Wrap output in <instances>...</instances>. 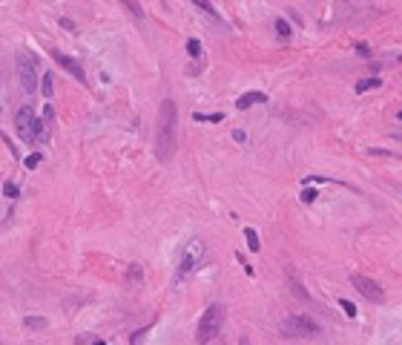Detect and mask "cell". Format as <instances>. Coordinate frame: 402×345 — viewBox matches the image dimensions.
Returning <instances> with one entry per match:
<instances>
[{"instance_id": "obj_1", "label": "cell", "mask_w": 402, "mask_h": 345, "mask_svg": "<svg viewBox=\"0 0 402 345\" xmlns=\"http://www.w3.org/2000/svg\"><path fill=\"white\" fill-rule=\"evenodd\" d=\"M175 127H178V106L172 98L161 101L158 109V130H155V152L161 161H170L175 150Z\"/></svg>"}, {"instance_id": "obj_2", "label": "cell", "mask_w": 402, "mask_h": 345, "mask_svg": "<svg viewBox=\"0 0 402 345\" xmlns=\"http://www.w3.org/2000/svg\"><path fill=\"white\" fill-rule=\"evenodd\" d=\"M221 322H224V308L221 305H210V308L201 314V319H198L196 339L198 342H210V339L221 331Z\"/></svg>"}, {"instance_id": "obj_3", "label": "cell", "mask_w": 402, "mask_h": 345, "mask_svg": "<svg viewBox=\"0 0 402 345\" xmlns=\"http://www.w3.org/2000/svg\"><path fill=\"white\" fill-rule=\"evenodd\" d=\"M282 334L285 336H313L319 334V322L310 317H304V314H293V317H287L285 322H282Z\"/></svg>"}, {"instance_id": "obj_4", "label": "cell", "mask_w": 402, "mask_h": 345, "mask_svg": "<svg viewBox=\"0 0 402 345\" xmlns=\"http://www.w3.org/2000/svg\"><path fill=\"white\" fill-rule=\"evenodd\" d=\"M350 285H353L368 302H382V296H385V291L379 288V282L371 279V276H365V274H350Z\"/></svg>"}, {"instance_id": "obj_5", "label": "cell", "mask_w": 402, "mask_h": 345, "mask_svg": "<svg viewBox=\"0 0 402 345\" xmlns=\"http://www.w3.org/2000/svg\"><path fill=\"white\" fill-rule=\"evenodd\" d=\"M18 78H20V87L26 92H35L37 87V75H35V58L32 55H18Z\"/></svg>"}, {"instance_id": "obj_6", "label": "cell", "mask_w": 402, "mask_h": 345, "mask_svg": "<svg viewBox=\"0 0 402 345\" xmlns=\"http://www.w3.org/2000/svg\"><path fill=\"white\" fill-rule=\"evenodd\" d=\"M35 106L26 104V106H20L18 109V118H15V127H18V135L23 138V141L32 144V127H35Z\"/></svg>"}, {"instance_id": "obj_7", "label": "cell", "mask_w": 402, "mask_h": 345, "mask_svg": "<svg viewBox=\"0 0 402 345\" xmlns=\"http://www.w3.org/2000/svg\"><path fill=\"white\" fill-rule=\"evenodd\" d=\"M201 253H204V245H201V239H193L187 245V250H184V256H181V265H178V274H190L193 267L201 262Z\"/></svg>"}, {"instance_id": "obj_8", "label": "cell", "mask_w": 402, "mask_h": 345, "mask_svg": "<svg viewBox=\"0 0 402 345\" xmlns=\"http://www.w3.org/2000/svg\"><path fill=\"white\" fill-rule=\"evenodd\" d=\"M55 61H58V66H63V69L69 72V75H75L80 84L86 81V72H83V66H80L75 58H69V55H61V52H58V55H55Z\"/></svg>"}, {"instance_id": "obj_9", "label": "cell", "mask_w": 402, "mask_h": 345, "mask_svg": "<svg viewBox=\"0 0 402 345\" xmlns=\"http://www.w3.org/2000/svg\"><path fill=\"white\" fill-rule=\"evenodd\" d=\"M253 104H267V95H264V92H244V95H239V101H236L239 109H250Z\"/></svg>"}, {"instance_id": "obj_10", "label": "cell", "mask_w": 402, "mask_h": 345, "mask_svg": "<svg viewBox=\"0 0 402 345\" xmlns=\"http://www.w3.org/2000/svg\"><path fill=\"white\" fill-rule=\"evenodd\" d=\"M382 87V81L379 78H365V81H356V95L359 92H368V89H379Z\"/></svg>"}, {"instance_id": "obj_11", "label": "cell", "mask_w": 402, "mask_h": 345, "mask_svg": "<svg viewBox=\"0 0 402 345\" xmlns=\"http://www.w3.org/2000/svg\"><path fill=\"white\" fill-rule=\"evenodd\" d=\"M23 325H26L29 331H43V328L49 325V322H46L43 317H26V319H23Z\"/></svg>"}, {"instance_id": "obj_12", "label": "cell", "mask_w": 402, "mask_h": 345, "mask_svg": "<svg viewBox=\"0 0 402 345\" xmlns=\"http://www.w3.org/2000/svg\"><path fill=\"white\" fill-rule=\"evenodd\" d=\"M40 92H43L46 98H52V95H55V75H52V72H46V75H43V84H40Z\"/></svg>"}, {"instance_id": "obj_13", "label": "cell", "mask_w": 402, "mask_h": 345, "mask_svg": "<svg viewBox=\"0 0 402 345\" xmlns=\"http://www.w3.org/2000/svg\"><path fill=\"white\" fill-rule=\"evenodd\" d=\"M244 239H247V248H250V250H261L259 233H256V230H253V227H247V230H244Z\"/></svg>"}, {"instance_id": "obj_14", "label": "cell", "mask_w": 402, "mask_h": 345, "mask_svg": "<svg viewBox=\"0 0 402 345\" xmlns=\"http://www.w3.org/2000/svg\"><path fill=\"white\" fill-rule=\"evenodd\" d=\"M121 3H124L126 9H129V15H132L135 20H141V18H144V9H141V3H138V0H121Z\"/></svg>"}, {"instance_id": "obj_15", "label": "cell", "mask_w": 402, "mask_h": 345, "mask_svg": "<svg viewBox=\"0 0 402 345\" xmlns=\"http://www.w3.org/2000/svg\"><path fill=\"white\" fill-rule=\"evenodd\" d=\"M193 118H196V121H207V124H221V121H224V115H221V112H213V115H207V112H196Z\"/></svg>"}, {"instance_id": "obj_16", "label": "cell", "mask_w": 402, "mask_h": 345, "mask_svg": "<svg viewBox=\"0 0 402 345\" xmlns=\"http://www.w3.org/2000/svg\"><path fill=\"white\" fill-rule=\"evenodd\" d=\"M193 3H196L198 9L204 12V15H210V18H218V12L213 9V3H210V0H193Z\"/></svg>"}, {"instance_id": "obj_17", "label": "cell", "mask_w": 402, "mask_h": 345, "mask_svg": "<svg viewBox=\"0 0 402 345\" xmlns=\"http://www.w3.org/2000/svg\"><path fill=\"white\" fill-rule=\"evenodd\" d=\"M276 35L282 37V41H287V37H290V26H287V20H285V18H279V20H276Z\"/></svg>"}, {"instance_id": "obj_18", "label": "cell", "mask_w": 402, "mask_h": 345, "mask_svg": "<svg viewBox=\"0 0 402 345\" xmlns=\"http://www.w3.org/2000/svg\"><path fill=\"white\" fill-rule=\"evenodd\" d=\"M339 305H342V311H345V317H350V319H356V305H353V302L350 299H339Z\"/></svg>"}, {"instance_id": "obj_19", "label": "cell", "mask_w": 402, "mask_h": 345, "mask_svg": "<svg viewBox=\"0 0 402 345\" xmlns=\"http://www.w3.org/2000/svg\"><path fill=\"white\" fill-rule=\"evenodd\" d=\"M43 124L52 130V124H55V106L52 104H46V109H43Z\"/></svg>"}, {"instance_id": "obj_20", "label": "cell", "mask_w": 402, "mask_h": 345, "mask_svg": "<svg viewBox=\"0 0 402 345\" xmlns=\"http://www.w3.org/2000/svg\"><path fill=\"white\" fill-rule=\"evenodd\" d=\"M141 276H144V274H141V265H132V267H129V285H138V282H141Z\"/></svg>"}, {"instance_id": "obj_21", "label": "cell", "mask_w": 402, "mask_h": 345, "mask_svg": "<svg viewBox=\"0 0 402 345\" xmlns=\"http://www.w3.org/2000/svg\"><path fill=\"white\" fill-rule=\"evenodd\" d=\"M187 52L193 55V58H198V55H201V44H198L196 37H190V41H187Z\"/></svg>"}, {"instance_id": "obj_22", "label": "cell", "mask_w": 402, "mask_h": 345, "mask_svg": "<svg viewBox=\"0 0 402 345\" xmlns=\"http://www.w3.org/2000/svg\"><path fill=\"white\" fill-rule=\"evenodd\" d=\"M316 196H319V193H316L313 187H310V190H302V202L304 204H313V202H316Z\"/></svg>"}, {"instance_id": "obj_23", "label": "cell", "mask_w": 402, "mask_h": 345, "mask_svg": "<svg viewBox=\"0 0 402 345\" xmlns=\"http://www.w3.org/2000/svg\"><path fill=\"white\" fill-rule=\"evenodd\" d=\"M3 193L9 196V199H15V196H18V187L12 184V181H6V184H3Z\"/></svg>"}, {"instance_id": "obj_24", "label": "cell", "mask_w": 402, "mask_h": 345, "mask_svg": "<svg viewBox=\"0 0 402 345\" xmlns=\"http://www.w3.org/2000/svg\"><path fill=\"white\" fill-rule=\"evenodd\" d=\"M23 164H26L29 170H32V167H37V164H40V156H37V152H35V156H29V159L23 161Z\"/></svg>"}, {"instance_id": "obj_25", "label": "cell", "mask_w": 402, "mask_h": 345, "mask_svg": "<svg viewBox=\"0 0 402 345\" xmlns=\"http://www.w3.org/2000/svg\"><path fill=\"white\" fill-rule=\"evenodd\" d=\"M144 334H150V331H147V328H141V331H138V334L132 336V345H141V339H144Z\"/></svg>"}, {"instance_id": "obj_26", "label": "cell", "mask_w": 402, "mask_h": 345, "mask_svg": "<svg viewBox=\"0 0 402 345\" xmlns=\"http://www.w3.org/2000/svg\"><path fill=\"white\" fill-rule=\"evenodd\" d=\"M61 26H63V29H75V23H72L69 18H63V20H61Z\"/></svg>"}, {"instance_id": "obj_27", "label": "cell", "mask_w": 402, "mask_h": 345, "mask_svg": "<svg viewBox=\"0 0 402 345\" xmlns=\"http://www.w3.org/2000/svg\"><path fill=\"white\" fill-rule=\"evenodd\" d=\"M92 345H107V342H104V339H95V342H92Z\"/></svg>"}, {"instance_id": "obj_28", "label": "cell", "mask_w": 402, "mask_h": 345, "mask_svg": "<svg viewBox=\"0 0 402 345\" xmlns=\"http://www.w3.org/2000/svg\"><path fill=\"white\" fill-rule=\"evenodd\" d=\"M399 121H402V109H399Z\"/></svg>"}, {"instance_id": "obj_29", "label": "cell", "mask_w": 402, "mask_h": 345, "mask_svg": "<svg viewBox=\"0 0 402 345\" xmlns=\"http://www.w3.org/2000/svg\"><path fill=\"white\" fill-rule=\"evenodd\" d=\"M399 61H402V58H399Z\"/></svg>"}]
</instances>
